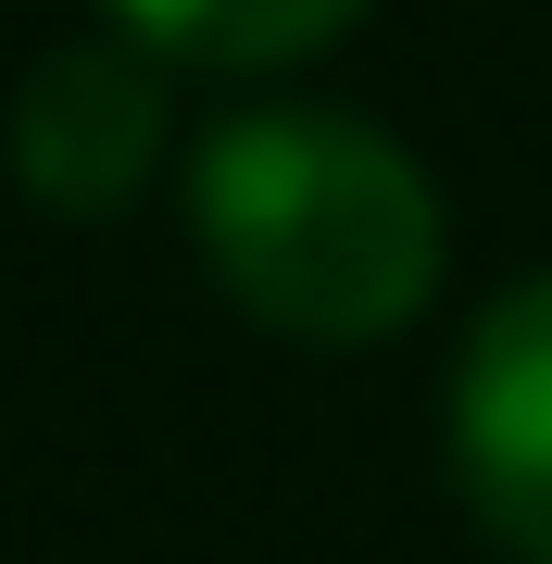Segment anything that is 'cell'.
Returning <instances> with one entry per match:
<instances>
[{
  "mask_svg": "<svg viewBox=\"0 0 552 564\" xmlns=\"http://www.w3.org/2000/svg\"><path fill=\"white\" fill-rule=\"evenodd\" d=\"M188 239L251 326L302 351H365L440 289V188L389 126L327 101L226 113L188 163Z\"/></svg>",
  "mask_w": 552,
  "mask_h": 564,
  "instance_id": "6da1fadb",
  "label": "cell"
},
{
  "mask_svg": "<svg viewBox=\"0 0 552 564\" xmlns=\"http://www.w3.org/2000/svg\"><path fill=\"white\" fill-rule=\"evenodd\" d=\"M452 489L515 564H552V276H515L452 351Z\"/></svg>",
  "mask_w": 552,
  "mask_h": 564,
  "instance_id": "7a4b0ae2",
  "label": "cell"
},
{
  "mask_svg": "<svg viewBox=\"0 0 552 564\" xmlns=\"http://www.w3.org/2000/svg\"><path fill=\"white\" fill-rule=\"evenodd\" d=\"M164 163V51L101 25L25 63L13 88V188L39 214H126Z\"/></svg>",
  "mask_w": 552,
  "mask_h": 564,
  "instance_id": "3957f363",
  "label": "cell"
},
{
  "mask_svg": "<svg viewBox=\"0 0 552 564\" xmlns=\"http://www.w3.org/2000/svg\"><path fill=\"white\" fill-rule=\"evenodd\" d=\"M365 0H113L126 39H151L164 63H302L327 51Z\"/></svg>",
  "mask_w": 552,
  "mask_h": 564,
  "instance_id": "277c9868",
  "label": "cell"
}]
</instances>
